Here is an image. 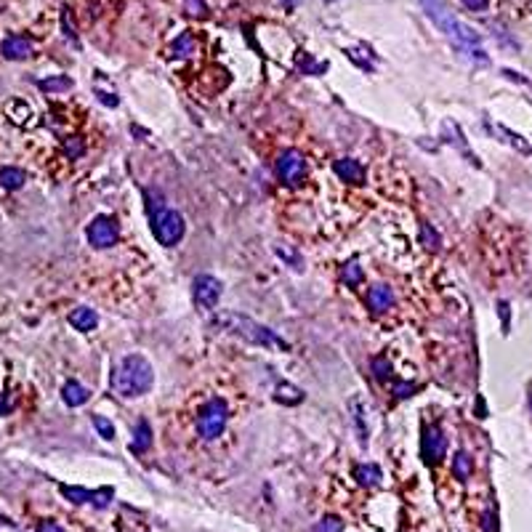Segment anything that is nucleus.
Segmentation results:
<instances>
[{"label": "nucleus", "instance_id": "1", "mask_svg": "<svg viewBox=\"0 0 532 532\" xmlns=\"http://www.w3.org/2000/svg\"><path fill=\"white\" fill-rule=\"evenodd\" d=\"M420 6H423L426 16L434 22V27L439 29V32H445L450 40L461 48L463 54H468V57L476 59V61L487 64V54H485V48H482L479 32L471 29L468 24H463L461 19L450 11V6L445 0H420Z\"/></svg>", "mask_w": 532, "mask_h": 532}, {"label": "nucleus", "instance_id": "2", "mask_svg": "<svg viewBox=\"0 0 532 532\" xmlns=\"http://www.w3.org/2000/svg\"><path fill=\"white\" fill-rule=\"evenodd\" d=\"M213 327H221V330H229L235 336L245 338L248 343H256V346H264V349H282L290 351V343L280 338L274 330H269L266 325L256 323L245 314H237V311H224L213 320Z\"/></svg>", "mask_w": 532, "mask_h": 532}, {"label": "nucleus", "instance_id": "3", "mask_svg": "<svg viewBox=\"0 0 532 532\" xmlns=\"http://www.w3.org/2000/svg\"><path fill=\"white\" fill-rule=\"evenodd\" d=\"M154 370L141 354H128L112 373V389L120 397H141L152 389Z\"/></svg>", "mask_w": 532, "mask_h": 532}, {"label": "nucleus", "instance_id": "4", "mask_svg": "<svg viewBox=\"0 0 532 532\" xmlns=\"http://www.w3.org/2000/svg\"><path fill=\"white\" fill-rule=\"evenodd\" d=\"M226 418H229V410H226V402L213 397L210 402L202 405L200 415H197V434L202 436L205 442H213L219 436L224 434L226 429Z\"/></svg>", "mask_w": 532, "mask_h": 532}, {"label": "nucleus", "instance_id": "5", "mask_svg": "<svg viewBox=\"0 0 532 532\" xmlns=\"http://www.w3.org/2000/svg\"><path fill=\"white\" fill-rule=\"evenodd\" d=\"M152 229H154V237L160 239V245H165V248H173L179 239L184 237V216L182 213H176V210L170 208H163L154 213L152 219Z\"/></svg>", "mask_w": 532, "mask_h": 532}, {"label": "nucleus", "instance_id": "6", "mask_svg": "<svg viewBox=\"0 0 532 532\" xmlns=\"http://www.w3.org/2000/svg\"><path fill=\"white\" fill-rule=\"evenodd\" d=\"M117 237H120V232H117V224H114L112 216H96L88 226V242L98 251L112 248Z\"/></svg>", "mask_w": 532, "mask_h": 532}, {"label": "nucleus", "instance_id": "7", "mask_svg": "<svg viewBox=\"0 0 532 532\" xmlns=\"http://www.w3.org/2000/svg\"><path fill=\"white\" fill-rule=\"evenodd\" d=\"M277 173H280V179L288 184V186H298V184L304 182V176H306L304 154L295 152V149L282 152L280 160H277Z\"/></svg>", "mask_w": 532, "mask_h": 532}, {"label": "nucleus", "instance_id": "8", "mask_svg": "<svg viewBox=\"0 0 532 532\" xmlns=\"http://www.w3.org/2000/svg\"><path fill=\"white\" fill-rule=\"evenodd\" d=\"M192 293H195V304L200 309H213L221 298V282L210 274H200V277H195Z\"/></svg>", "mask_w": 532, "mask_h": 532}, {"label": "nucleus", "instance_id": "9", "mask_svg": "<svg viewBox=\"0 0 532 532\" xmlns=\"http://www.w3.org/2000/svg\"><path fill=\"white\" fill-rule=\"evenodd\" d=\"M445 450H448V442H445V434L439 426H429L426 429V436H423V458L429 463H436L445 458Z\"/></svg>", "mask_w": 532, "mask_h": 532}, {"label": "nucleus", "instance_id": "10", "mask_svg": "<svg viewBox=\"0 0 532 532\" xmlns=\"http://www.w3.org/2000/svg\"><path fill=\"white\" fill-rule=\"evenodd\" d=\"M333 170H336V176L341 182H349V184H362L364 179V168L360 160H354V157H341L333 163Z\"/></svg>", "mask_w": 532, "mask_h": 532}, {"label": "nucleus", "instance_id": "11", "mask_svg": "<svg viewBox=\"0 0 532 532\" xmlns=\"http://www.w3.org/2000/svg\"><path fill=\"white\" fill-rule=\"evenodd\" d=\"M394 304V293L389 285H376V288H370V293H367V306L373 314H383V311H389Z\"/></svg>", "mask_w": 532, "mask_h": 532}, {"label": "nucleus", "instance_id": "12", "mask_svg": "<svg viewBox=\"0 0 532 532\" xmlns=\"http://www.w3.org/2000/svg\"><path fill=\"white\" fill-rule=\"evenodd\" d=\"M0 51H3V57H6V59H11V61H19V59L32 57V43H29L27 38L11 35V38H6V40H3Z\"/></svg>", "mask_w": 532, "mask_h": 532}, {"label": "nucleus", "instance_id": "13", "mask_svg": "<svg viewBox=\"0 0 532 532\" xmlns=\"http://www.w3.org/2000/svg\"><path fill=\"white\" fill-rule=\"evenodd\" d=\"M70 325L75 327V330H83V333H88V330H94L98 325V314L94 311V309H88V306H80V309H75L70 314Z\"/></svg>", "mask_w": 532, "mask_h": 532}, {"label": "nucleus", "instance_id": "14", "mask_svg": "<svg viewBox=\"0 0 532 532\" xmlns=\"http://www.w3.org/2000/svg\"><path fill=\"white\" fill-rule=\"evenodd\" d=\"M88 397H91V392H88L85 386H80L77 380L64 383V389H61V399H64V405H70V407L85 405V402H88Z\"/></svg>", "mask_w": 532, "mask_h": 532}, {"label": "nucleus", "instance_id": "15", "mask_svg": "<svg viewBox=\"0 0 532 532\" xmlns=\"http://www.w3.org/2000/svg\"><path fill=\"white\" fill-rule=\"evenodd\" d=\"M152 445V429L147 420H139L136 423V431H133V442H131V450L133 452H147Z\"/></svg>", "mask_w": 532, "mask_h": 532}, {"label": "nucleus", "instance_id": "16", "mask_svg": "<svg viewBox=\"0 0 532 532\" xmlns=\"http://www.w3.org/2000/svg\"><path fill=\"white\" fill-rule=\"evenodd\" d=\"M354 476H357V482L362 487H376L380 482V468L376 463H362V466L354 468Z\"/></svg>", "mask_w": 532, "mask_h": 532}, {"label": "nucleus", "instance_id": "17", "mask_svg": "<svg viewBox=\"0 0 532 532\" xmlns=\"http://www.w3.org/2000/svg\"><path fill=\"white\" fill-rule=\"evenodd\" d=\"M27 182V176H24V170L19 168H3L0 170V186H6V189H22Z\"/></svg>", "mask_w": 532, "mask_h": 532}, {"label": "nucleus", "instance_id": "18", "mask_svg": "<svg viewBox=\"0 0 532 532\" xmlns=\"http://www.w3.org/2000/svg\"><path fill=\"white\" fill-rule=\"evenodd\" d=\"M195 54V38H192V32H182L176 43H173V57H192Z\"/></svg>", "mask_w": 532, "mask_h": 532}, {"label": "nucleus", "instance_id": "19", "mask_svg": "<svg viewBox=\"0 0 532 532\" xmlns=\"http://www.w3.org/2000/svg\"><path fill=\"white\" fill-rule=\"evenodd\" d=\"M471 471H474L471 458H468L466 452H455V458H452V474L458 476V479H468Z\"/></svg>", "mask_w": 532, "mask_h": 532}, {"label": "nucleus", "instance_id": "20", "mask_svg": "<svg viewBox=\"0 0 532 532\" xmlns=\"http://www.w3.org/2000/svg\"><path fill=\"white\" fill-rule=\"evenodd\" d=\"M277 399L285 402V405H298V402L304 399V392L295 389L293 383H280V386H277Z\"/></svg>", "mask_w": 532, "mask_h": 532}, {"label": "nucleus", "instance_id": "21", "mask_svg": "<svg viewBox=\"0 0 532 532\" xmlns=\"http://www.w3.org/2000/svg\"><path fill=\"white\" fill-rule=\"evenodd\" d=\"M351 415H354V423H357V434H360V445H367V429H364V413H362V402L354 397L351 399Z\"/></svg>", "mask_w": 532, "mask_h": 532}, {"label": "nucleus", "instance_id": "22", "mask_svg": "<svg viewBox=\"0 0 532 532\" xmlns=\"http://www.w3.org/2000/svg\"><path fill=\"white\" fill-rule=\"evenodd\" d=\"M40 91L45 94H59V91H70L72 88V80L70 77H64V75H59V77H48V80H40L38 83Z\"/></svg>", "mask_w": 532, "mask_h": 532}, {"label": "nucleus", "instance_id": "23", "mask_svg": "<svg viewBox=\"0 0 532 532\" xmlns=\"http://www.w3.org/2000/svg\"><path fill=\"white\" fill-rule=\"evenodd\" d=\"M61 495L72 501V503H94V492H88L85 487H61Z\"/></svg>", "mask_w": 532, "mask_h": 532}, {"label": "nucleus", "instance_id": "24", "mask_svg": "<svg viewBox=\"0 0 532 532\" xmlns=\"http://www.w3.org/2000/svg\"><path fill=\"white\" fill-rule=\"evenodd\" d=\"M29 114H32V112H29L27 101H19V98H16V101H11V104H8V117L14 120L16 126H22V123H27V120H29Z\"/></svg>", "mask_w": 532, "mask_h": 532}, {"label": "nucleus", "instance_id": "25", "mask_svg": "<svg viewBox=\"0 0 532 532\" xmlns=\"http://www.w3.org/2000/svg\"><path fill=\"white\" fill-rule=\"evenodd\" d=\"M274 253L280 256L285 264L293 266V269H304V261H301V256H298L295 251H290L288 245H274Z\"/></svg>", "mask_w": 532, "mask_h": 532}, {"label": "nucleus", "instance_id": "26", "mask_svg": "<svg viewBox=\"0 0 532 532\" xmlns=\"http://www.w3.org/2000/svg\"><path fill=\"white\" fill-rule=\"evenodd\" d=\"M420 242H423L429 251H436L442 239H439V232H436V229H431L429 224H423L420 226Z\"/></svg>", "mask_w": 532, "mask_h": 532}, {"label": "nucleus", "instance_id": "27", "mask_svg": "<svg viewBox=\"0 0 532 532\" xmlns=\"http://www.w3.org/2000/svg\"><path fill=\"white\" fill-rule=\"evenodd\" d=\"M91 420H94V426H96V431H98V436H101V439H107V442H110V439H114L112 420H107L104 415H94Z\"/></svg>", "mask_w": 532, "mask_h": 532}, {"label": "nucleus", "instance_id": "28", "mask_svg": "<svg viewBox=\"0 0 532 532\" xmlns=\"http://www.w3.org/2000/svg\"><path fill=\"white\" fill-rule=\"evenodd\" d=\"M314 532H343V522L338 517H323L314 524Z\"/></svg>", "mask_w": 532, "mask_h": 532}, {"label": "nucleus", "instance_id": "29", "mask_svg": "<svg viewBox=\"0 0 532 532\" xmlns=\"http://www.w3.org/2000/svg\"><path fill=\"white\" fill-rule=\"evenodd\" d=\"M373 376L378 380L392 378V362H389L386 357H376V360H373Z\"/></svg>", "mask_w": 532, "mask_h": 532}, {"label": "nucleus", "instance_id": "30", "mask_svg": "<svg viewBox=\"0 0 532 532\" xmlns=\"http://www.w3.org/2000/svg\"><path fill=\"white\" fill-rule=\"evenodd\" d=\"M184 8H186V14L189 16H205L208 14L205 0H184Z\"/></svg>", "mask_w": 532, "mask_h": 532}, {"label": "nucleus", "instance_id": "31", "mask_svg": "<svg viewBox=\"0 0 532 532\" xmlns=\"http://www.w3.org/2000/svg\"><path fill=\"white\" fill-rule=\"evenodd\" d=\"M343 282H346V285H360V282H362V269L357 264H349L343 269Z\"/></svg>", "mask_w": 532, "mask_h": 532}, {"label": "nucleus", "instance_id": "32", "mask_svg": "<svg viewBox=\"0 0 532 532\" xmlns=\"http://www.w3.org/2000/svg\"><path fill=\"white\" fill-rule=\"evenodd\" d=\"M64 152L70 154L72 160H75V157H80V154H83V141L75 139V136H72V139H67V141H64Z\"/></svg>", "mask_w": 532, "mask_h": 532}, {"label": "nucleus", "instance_id": "33", "mask_svg": "<svg viewBox=\"0 0 532 532\" xmlns=\"http://www.w3.org/2000/svg\"><path fill=\"white\" fill-rule=\"evenodd\" d=\"M415 392H418V386H415V383H394V394H397V399H407V397H413Z\"/></svg>", "mask_w": 532, "mask_h": 532}, {"label": "nucleus", "instance_id": "34", "mask_svg": "<svg viewBox=\"0 0 532 532\" xmlns=\"http://www.w3.org/2000/svg\"><path fill=\"white\" fill-rule=\"evenodd\" d=\"M61 27H64V32H67V38L72 40V45H77V35H75V27H72L70 11H64V14H61Z\"/></svg>", "mask_w": 532, "mask_h": 532}, {"label": "nucleus", "instance_id": "35", "mask_svg": "<svg viewBox=\"0 0 532 532\" xmlns=\"http://www.w3.org/2000/svg\"><path fill=\"white\" fill-rule=\"evenodd\" d=\"M110 498H112V490H110V487H104V490L94 492V503H96L98 508H104V505L110 503Z\"/></svg>", "mask_w": 532, "mask_h": 532}, {"label": "nucleus", "instance_id": "36", "mask_svg": "<svg viewBox=\"0 0 532 532\" xmlns=\"http://www.w3.org/2000/svg\"><path fill=\"white\" fill-rule=\"evenodd\" d=\"M301 67H304L306 72H311V75H317V72L327 70V64H314V61H311L309 57H304V61H301Z\"/></svg>", "mask_w": 532, "mask_h": 532}, {"label": "nucleus", "instance_id": "37", "mask_svg": "<svg viewBox=\"0 0 532 532\" xmlns=\"http://www.w3.org/2000/svg\"><path fill=\"white\" fill-rule=\"evenodd\" d=\"M487 3H490V0H463V6H466L468 11H485Z\"/></svg>", "mask_w": 532, "mask_h": 532}, {"label": "nucleus", "instance_id": "38", "mask_svg": "<svg viewBox=\"0 0 532 532\" xmlns=\"http://www.w3.org/2000/svg\"><path fill=\"white\" fill-rule=\"evenodd\" d=\"M38 532H67V530L59 527L57 522H40V524H38Z\"/></svg>", "mask_w": 532, "mask_h": 532}, {"label": "nucleus", "instance_id": "39", "mask_svg": "<svg viewBox=\"0 0 532 532\" xmlns=\"http://www.w3.org/2000/svg\"><path fill=\"white\" fill-rule=\"evenodd\" d=\"M98 101L107 104V107H117V104H120V98L114 96V94H98Z\"/></svg>", "mask_w": 532, "mask_h": 532}, {"label": "nucleus", "instance_id": "40", "mask_svg": "<svg viewBox=\"0 0 532 532\" xmlns=\"http://www.w3.org/2000/svg\"><path fill=\"white\" fill-rule=\"evenodd\" d=\"M530 407H532V397H530Z\"/></svg>", "mask_w": 532, "mask_h": 532}]
</instances>
